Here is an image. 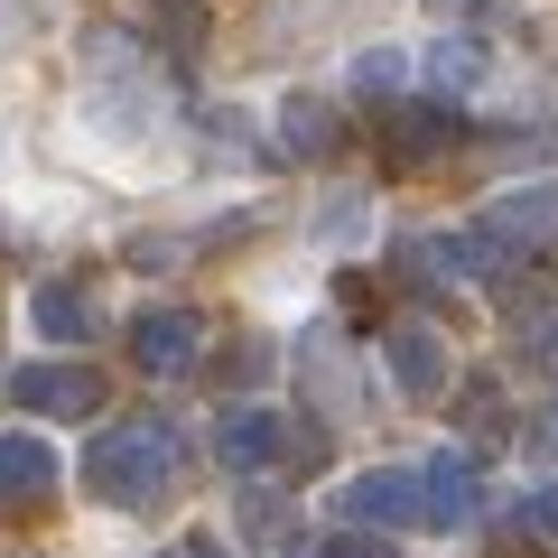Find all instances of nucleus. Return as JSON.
Listing matches in <instances>:
<instances>
[{
	"instance_id": "nucleus-1",
	"label": "nucleus",
	"mask_w": 558,
	"mask_h": 558,
	"mask_svg": "<svg viewBox=\"0 0 558 558\" xmlns=\"http://www.w3.org/2000/svg\"><path fill=\"white\" fill-rule=\"evenodd\" d=\"M168 484H178V438H168V418L94 428V447H84V494H94V502H112V512H149Z\"/></svg>"
},
{
	"instance_id": "nucleus-2",
	"label": "nucleus",
	"mask_w": 558,
	"mask_h": 558,
	"mask_svg": "<svg viewBox=\"0 0 558 558\" xmlns=\"http://www.w3.org/2000/svg\"><path fill=\"white\" fill-rule=\"evenodd\" d=\"M336 512L363 531H410L418 521V465H363L354 484H336Z\"/></svg>"
},
{
	"instance_id": "nucleus-3",
	"label": "nucleus",
	"mask_w": 558,
	"mask_h": 558,
	"mask_svg": "<svg viewBox=\"0 0 558 558\" xmlns=\"http://www.w3.org/2000/svg\"><path fill=\"white\" fill-rule=\"evenodd\" d=\"M10 400L38 418H94L102 410V373L94 363H20L10 373Z\"/></svg>"
},
{
	"instance_id": "nucleus-4",
	"label": "nucleus",
	"mask_w": 558,
	"mask_h": 558,
	"mask_svg": "<svg viewBox=\"0 0 558 558\" xmlns=\"http://www.w3.org/2000/svg\"><path fill=\"white\" fill-rule=\"evenodd\" d=\"M475 502H484V484H475V457L465 447H438V457L418 465V521L428 531H465Z\"/></svg>"
},
{
	"instance_id": "nucleus-5",
	"label": "nucleus",
	"mask_w": 558,
	"mask_h": 558,
	"mask_svg": "<svg viewBox=\"0 0 558 558\" xmlns=\"http://www.w3.org/2000/svg\"><path fill=\"white\" fill-rule=\"evenodd\" d=\"M279 438H289V428H279V410H260V400H233V410L215 418V457H223V475H270L279 465Z\"/></svg>"
},
{
	"instance_id": "nucleus-6",
	"label": "nucleus",
	"mask_w": 558,
	"mask_h": 558,
	"mask_svg": "<svg viewBox=\"0 0 558 558\" xmlns=\"http://www.w3.org/2000/svg\"><path fill=\"white\" fill-rule=\"evenodd\" d=\"M381 363H391L400 400H438V391H447V336H438L428 317H400L391 336H381Z\"/></svg>"
},
{
	"instance_id": "nucleus-7",
	"label": "nucleus",
	"mask_w": 558,
	"mask_h": 558,
	"mask_svg": "<svg viewBox=\"0 0 558 558\" xmlns=\"http://www.w3.org/2000/svg\"><path fill=\"white\" fill-rule=\"evenodd\" d=\"M205 354V317L196 307H149V317L131 326V363L140 373H196Z\"/></svg>"
},
{
	"instance_id": "nucleus-8",
	"label": "nucleus",
	"mask_w": 558,
	"mask_h": 558,
	"mask_svg": "<svg viewBox=\"0 0 558 558\" xmlns=\"http://www.w3.org/2000/svg\"><path fill=\"white\" fill-rule=\"evenodd\" d=\"M484 223H494V233L512 242L521 260L549 252V242H558V178H539V186H502V196L484 205Z\"/></svg>"
},
{
	"instance_id": "nucleus-9",
	"label": "nucleus",
	"mask_w": 558,
	"mask_h": 558,
	"mask_svg": "<svg viewBox=\"0 0 558 558\" xmlns=\"http://www.w3.org/2000/svg\"><path fill=\"white\" fill-rule=\"evenodd\" d=\"M457 140H465V121L447 112V102H391V121H381V149H391L400 168L438 159V149H457Z\"/></svg>"
},
{
	"instance_id": "nucleus-10",
	"label": "nucleus",
	"mask_w": 558,
	"mask_h": 558,
	"mask_svg": "<svg viewBox=\"0 0 558 558\" xmlns=\"http://www.w3.org/2000/svg\"><path fill=\"white\" fill-rule=\"evenodd\" d=\"M57 475H65V457L38 428H0V502H47Z\"/></svg>"
},
{
	"instance_id": "nucleus-11",
	"label": "nucleus",
	"mask_w": 558,
	"mask_h": 558,
	"mask_svg": "<svg viewBox=\"0 0 558 558\" xmlns=\"http://www.w3.org/2000/svg\"><path fill=\"white\" fill-rule=\"evenodd\" d=\"M28 326L57 336V344H84V336H102V299L75 289V279H38V289H28Z\"/></svg>"
},
{
	"instance_id": "nucleus-12",
	"label": "nucleus",
	"mask_w": 558,
	"mask_h": 558,
	"mask_svg": "<svg viewBox=\"0 0 558 558\" xmlns=\"http://www.w3.org/2000/svg\"><path fill=\"white\" fill-rule=\"evenodd\" d=\"M336 140H344L336 102H317V94H289V102H279V149H289V159H326Z\"/></svg>"
},
{
	"instance_id": "nucleus-13",
	"label": "nucleus",
	"mask_w": 558,
	"mask_h": 558,
	"mask_svg": "<svg viewBox=\"0 0 558 558\" xmlns=\"http://www.w3.org/2000/svg\"><path fill=\"white\" fill-rule=\"evenodd\" d=\"M475 75H484V47L475 38H438V47H428V84H438V94H465Z\"/></svg>"
},
{
	"instance_id": "nucleus-14",
	"label": "nucleus",
	"mask_w": 558,
	"mask_h": 558,
	"mask_svg": "<svg viewBox=\"0 0 558 558\" xmlns=\"http://www.w3.org/2000/svg\"><path fill=\"white\" fill-rule=\"evenodd\" d=\"M149 20H159V38L178 47V57L205 47V0H149Z\"/></svg>"
},
{
	"instance_id": "nucleus-15",
	"label": "nucleus",
	"mask_w": 558,
	"mask_h": 558,
	"mask_svg": "<svg viewBox=\"0 0 558 558\" xmlns=\"http://www.w3.org/2000/svg\"><path fill=\"white\" fill-rule=\"evenodd\" d=\"M299 558H400V549H391V531H363V521H354V531L317 539V549H299Z\"/></svg>"
},
{
	"instance_id": "nucleus-16",
	"label": "nucleus",
	"mask_w": 558,
	"mask_h": 558,
	"mask_svg": "<svg viewBox=\"0 0 558 558\" xmlns=\"http://www.w3.org/2000/svg\"><path fill=\"white\" fill-rule=\"evenodd\" d=\"M400 75H410L400 47H363V57H354V94H400Z\"/></svg>"
},
{
	"instance_id": "nucleus-17",
	"label": "nucleus",
	"mask_w": 558,
	"mask_h": 558,
	"mask_svg": "<svg viewBox=\"0 0 558 558\" xmlns=\"http://www.w3.org/2000/svg\"><path fill=\"white\" fill-rule=\"evenodd\" d=\"M270 363H279L270 344H260V336H242L233 354H223V381H233V391H242V381H260V373H270Z\"/></svg>"
},
{
	"instance_id": "nucleus-18",
	"label": "nucleus",
	"mask_w": 558,
	"mask_h": 558,
	"mask_svg": "<svg viewBox=\"0 0 558 558\" xmlns=\"http://www.w3.org/2000/svg\"><path fill=\"white\" fill-rule=\"evenodd\" d=\"M521 531H531V539H558V484H531V494H521Z\"/></svg>"
},
{
	"instance_id": "nucleus-19",
	"label": "nucleus",
	"mask_w": 558,
	"mask_h": 558,
	"mask_svg": "<svg viewBox=\"0 0 558 558\" xmlns=\"http://www.w3.org/2000/svg\"><path fill=\"white\" fill-rule=\"evenodd\" d=\"M233 512H242V531H252V539H279V531H289V512H279L270 494H242Z\"/></svg>"
},
{
	"instance_id": "nucleus-20",
	"label": "nucleus",
	"mask_w": 558,
	"mask_h": 558,
	"mask_svg": "<svg viewBox=\"0 0 558 558\" xmlns=\"http://www.w3.org/2000/svg\"><path fill=\"white\" fill-rule=\"evenodd\" d=\"M465 418H475L484 438H494V428H502V391H494V381H465Z\"/></svg>"
},
{
	"instance_id": "nucleus-21",
	"label": "nucleus",
	"mask_w": 558,
	"mask_h": 558,
	"mask_svg": "<svg viewBox=\"0 0 558 558\" xmlns=\"http://www.w3.org/2000/svg\"><path fill=\"white\" fill-rule=\"evenodd\" d=\"M186 558H233V549H223V539H205V531H196V539H186Z\"/></svg>"
},
{
	"instance_id": "nucleus-22",
	"label": "nucleus",
	"mask_w": 558,
	"mask_h": 558,
	"mask_svg": "<svg viewBox=\"0 0 558 558\" xmlns=\"http://www.w3.org/2000/svg\"><path fill=\"white\" fill-rule=\"evenodd\" d=\"M438 10H475V0H438Z\"/></svg>"
},
{
	"instance_id": "nucleus-23",
	"label": "nucleus",
	"mask_w": 558,
	"mask_h": 558,
	"mask_svg": "<svg viewBox=\"0 0 558 558\" xmlns=\"http://www.w3.org/2000/svg\"><path fill=\"white\" fill-rule=\"evenodd\" d=\"M168 558H186V549H168Z\"/></svg>"
}]
</instances>
